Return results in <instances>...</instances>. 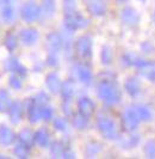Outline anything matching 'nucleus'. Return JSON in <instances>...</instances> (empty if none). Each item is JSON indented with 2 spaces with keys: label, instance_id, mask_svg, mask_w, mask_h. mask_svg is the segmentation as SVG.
<instances>
[{
  "label": "nucleus",
  "instance_id": "nucleus-41",
  "mask_svg": "<svg viewBox=\"0 0 155 159\" xmlns=\"http://www.w3.org/2000/svg\"><path fill=\"white\" fill-rule=\"evenodd\" d=\"M48 64L50 66H56L59 64V59L56 56V53H50V55L48 57Z\"/></svg>",
  "mask_w": 155,
  "mask_h": 159
},
{
  "label": "nucleus",
  "instance_id": "nucleus-13",
  "mask_svg": "<svg viewBox=\"0 0 155 159\" xmlns=\"http://www.w3.org/2000/svg\"><path fill=\"white\" fill-rule=\"evenodd\" d=\"M124 88H125V91L131 97H137L141 93V83L135 77H131L126 80L124 84Z\"/></svg>",
  "mask_w": 155,
  "mask_h": 159
},
{
  "label": "nucleus",
  "instance_id": "nucleus-16",
  "mask_svg": "<svg viewBox=\"0 0 155 159\" xmlns=\"http://www.w3.org/2000/svg\"><path fill=\"white\" fill-rule=\"evenodd\" d=\"M46 42H48V47L51 53H57L62 48V37L57 32L49 34L46 37Z\"/></svg>",
  "mask_w": 155,
  "mask_h": 159
},
{
  "label": "nucleus",
  "instance_id": "nucleus-36",
  "mask_svg": "<svg viewBox=\"0 0 155 159\" xmlns=\"http://www.w3.org/2000/svg\"><path fill=\"white\" fill-rule=\"evenodd\" d=\"M54 127L56 130L59 132H66L67 130V127H68V123L67 121L62 117H57V119L54 120Z\"/></svg>",
  "mask_w": 155,
  "mask_h": 159
},
{
  "label": "nucleus",
  "instance_id": "nucleus-11",
  "mask_svg": "<svg viewBox=\"0 0 155 159\" xmlns=\"http://www.w3.org/2000/svg\"><path fill=\"white\" fill-rule=\"evenodd\" d=\"M78 108H79V112L81 115L86 116L87 119L90 116H92L94 112V103L92 102V99H90L88 97H82L79 99L78 103Z\"/></svg>",
  "mask_w": 155,
  "mask_h": 159
},
{
  "label": "nucleus",
  "instance_id": "nucleus-1",
  "mask_svg": "<svg viewBox=\"0 0 155 159\" xmlns=\"http://www.w3.org/2000/svg\"><path fill=\"white\" fill-rule=\"evenodd\" d=\"M98 97L108 105H115L121 101V91L112 81L103 80L98 85Z\"/></svg>",
  "mask_w": 155,
  "mask_h": 159
},
{
  "label": "nucleus",
  "instance_id": "nucleus-45",
  "mask_svg": "<svg viewBox=\"0 0 155 159\" xmlns=\"http://www.w3.org/2000/svg\"><path fill=\"white\" fill-rule=\"evenodd\" d=\"M75 0H64V2H74Z\"/></svg>",
  "mask_w": 155,
  "mask_h": 159
},
{
  "label": "nucleus",
  "instance_id": "nucleus-12",
  "mask_svg": "<svg viewBox=\"0 0 155 159\" xmlns=\"http://www.w3.org/2000/svg\"><path fill=\"white\" fill-rule=\"evenodd\" d=\"M20 40L25 46H32L38 40V32L36 29H24L20 31Z\"/></svg>",
  "mask_w": 155,
  "mask_h": 159
},
{
  "label": "nucleus",
  "instance_id": "nucleus-29",
  "mask_svg": "<svg viewBox=\"0 0 155 159\" xmlns=\"http://www.w3.org/2000/svg\"><path fill=\"white\" fill-rule=\"evenodd\" d=\"M29 148L30 147H28L26 145L19 143L18 145H16L13 153H15L18 158H28V156H29Z\"/></svg>",
  "mask_w": 155,
  "mask_h": 159
},
{
  "label": "nucleus",
  "instance_id": "nucleus-20",
  "mask_svg": "<svg viewBox=\"0 0 155 159\" xmlns=\"http://www.w3.org/2000/svg\"><path fill=\"white\" fill-rule=\"evenodd\" d=\"M55 10H56L55 0H43L41 10V15L43 16V18H51L54 16Z\"/></svg>",
  "mask_w": 155,
  "mask_h": 159
},
{
  "label": "nucleus",
  "instance_id": "nucleus-15",
  "mask_svg": "<svg viewBox=\"0 0 155 159\" xmlns=\"http://www.w3.org/2000/svg\"><path fill=\"white\" fill-rule=\"evenodd\" d=\"M28 115L31 123H36L41 120V105L36 103L35 99L28 102Z\"/></svg>",
  "mask_w": 155,
  "mask_h": 159
},
{
  "label": "nucleus",
  "instance_id": "nucleus-17",
  "mask_svg": "<svg viewBox=\"0 0 155 159\" xmlns=\"http://www.w3.org/2000/svg\"><path fill=\"white\" fill-rule=\"evenodd\" d=\"M46 88L49 89V91L53 92V93H59L60 90H61L62 83L56 73H50V74L46 77Z\"/></svg>",
  "mask_w": 155,
  "mask_h": 159
},
{
  "label": "nucleus",
  "instance_id": "nucleus-24",
  "mask_svg": "<svg viewBox=\"0 0 155 159\" xmlns=\"http://www.w3.org/2000/svg\"><path fill=\"white\" fill-rule=\"evenodd\" d=\"M140 141V136L139 135H125L119 138L118 140V143L124 147V148H131V147H135Z\"/></svg>",
  "mask_w": 155,
  "mask_h": 159
},
{
  "label": "nucleus",
  "instance_id": "nucleus-8",
  "mask_svg": "<svg viewBox=\"0 0 155 159\" xmlns=\"http://www.w3.org/2000/svg\"><path fill=\"white\" fill-rule=\"evenodd\" d=\"M17 6H18V1L17 0H6V4L2 8V19L7 23L13 22V19L17 16Z\"/></svg>",
  "mask_w": 155,
  "mask_h": 159
},
{
  "label": "nucleus",
  "instance_id": "nucleus-21",
  "mask_svg": "<svg viewBox=\"0 0 155 159\" xmlns=\"http://www.w3.org/2000/svg\"><path fill=\"white\" fill-rule=\"evenodd\" d=\"M33 139H35V143L41 147H46L49 145V140H50L49 139V133L44 128H41L39 130H37L33 135Z\"/></svg>",
  "mask_w": 155,
  "mask_h": 159
},
{
  "label": "nucleus",
  "instance_id": "nucleus-7",
  "mask_svg": "<svg viewBox=\"0 0 155 159\" xmlns=\"http://www.w3.org/2000/svg\"><path fill=\"white\" fill-rule=\"evenodd\" d=\"M121 18H122V22L129 26H136L140 23L139 12L132 7L123 8V11L121 13Z\"/></svg>",
  "mask_w": 155,
  "mask_h": 159
},
{
  "label": "nucleus",
  "instance_id": "nucleus-23",
  "mask_svg": "<svg viewBox=\"0 0 155 159\" xmlns=\"http://www.w3.org/2000/svg\"><path fill=\"white\" fill-rule=\"evenodd\" d=\"M135 111H136V115L140 119V121H144V122H148L150 121L152 117H153V114H152V110L146 107V105H136L134 107Z\"/></svg>",
  "mask_w": 155,
  "mask_h": 159
},
{
  "label": "nucleus",
  "instance_id": "nucleus-22",
  "mask_svg": "<svg viewBox=\"0 0 155 159\" xmlns=\"http://www.w3.org/2000/svg\"><path fill=\"white\" fill-rule=\"evenodd\" d=\"M15 141V134L12 133V130L8 127L1 126L0 127V143L5 146L11 145Z\"/></svg>",
  "mask_w": 155,
  "mask_h": 159
},
{
  "label": "nucleus",
  "instance_id": "nucleus-40",
  "mask_svg": "<svg viewBox=\"0 0 155 159\" xmlns=\"http://www.w3.org/2000/svg\"><path fill=\"white\" fill-rule=\"evenodd\" d=\"M141 49H142V52H143L144 54H150V53L154 52L155 48L150 42H143V43L141 44Z\"/></svg>",
  "mask_w": 155,
  "mask_h": 159
},
{
  "label": "nucleus",
  "instance_id": "nucleus-27",
  "mask_svg": "<svg viewBox=\"0 0 155 159\" xmlns=\"http://www.w3.org/2000/svg\"><path fill=\"white\" fill-rule=\"evenodd\" d=\"M19 141L24 145H26L28 147H31L32 145H33V141H35V139H33V134L31 133L29 129H24L20 132V134H19Z\"/></svg>",
  "mask_w": 155,
  "mask_h": 159
},
{
  "label": "nucleus",
  "instance_id": "nucleus-18",
  "mask_svg": "<svg viewBox=\"0 0 155 159\" xmlns=\"http://www.w3.org/2000/svg\"><path fill=\"white\" fill-rule=\"evenodd\" d=\"M22 114H23V107L20 102H15L13 104L10 105V119L12 123H19V121L22 119Z\"/></svg>",
  "mask_w": 155,
  "mask_h": 159
},
{
  "label": "nucleus",
  "instance_id": "nucleus-46",
  "mask_svg": "<svg viewBox=\"0 0 155 159\" xmlns=\"http://www.w3.org/2000/svg\"><path fill=\"white\" fill-rule=\"evenodd\" d=\"M121 1H128V0H121Z\"/></svg>",
  "mask_w": 155,
  "mask_h": 159
},
{
  "label": "nucleus",
  "instance_id": "nucleus-43",
  "mask_svg": "<svg viewBox=\"0 0 155 159\" xmlns=\"http://www.w3.org/2000/svg\"><path fill=\"white\" fill-rule=\"evenodd\" d=\"M63 111L66 112L67 115L72 114V111H70V101H64V103H63Z\"/></svg>",
  "mask_w": 155,
  "mask_h": 159
},
{
  "label": "nucleus",
  "instance_id": "nucleus-35",
  "mask_svg": "<svg viewBox=\"0 0 155 159\" xmlns=\"http://www.w3.org/2000/svg\"><path fill=\"white\" fill-rule=\"evenodd\" d=\"M53 115H54V110L50 107H46V105L41 107V119L49 121V120L53 119Z\"/></svg>",
  "mask_w": 155,
  "mask_h": 159
},
{
  "label": "nucleus",
  "instance_id": "nucleus-39",
  "mask_svg": "<svg viewBox=\"0 0 155 159\" xmlns=\"http://www.w3.org/2000/svg\"><path fill=\"white\" fill-rule=\"evenodd\" d=\"M10 85L13 89H20L22 88V80H20L19 77H17V75H12L10 78Z\"/></svg>",
  "mask_w": 155,
  "mask_h": 159
},
{
  "label": "nucleus",
  "instance_id": "nucleus-5",
  "mask_svg": "<svg viewBox=\"0 0 155 159\" xmlns=\"http://www.w3.org/2000/svg\"><path fill=\"white\" fill-rule=\"evenodd\" d=\"M77 54L82 59H90L92 55V39L90 36H81L75 43Z\"/></svg>",
  "mask_w": 155,
  "mask_h": 159
},
{
  "label": "nucleus",
  "instance_id": "nucleus-33",
  "mask_svg": "<svg viewBox=\"0 0 155 159\" xmlns=\"http://www.w3.org/2000/svg\"><path fill=\"white\" fill-rule=\"evenodd\" d=\"M100 57H101V62L104 65L111 64V61H112V50H111V48L108 47V46H105V47L103 48Z\"/></svg>",
  "mask_w": 155,
  "mask_h": 159
},
{
  "label": "nucleus",
  "instance_id": "nucleus-47",
  "mask_svg": "<svg viewBox=\"0 0 155 159\" xmlns=\"http://www.w3.org/2000/svg\"><path fill=\"white\" fill-rule=\"evenodd\" d=\"M141 1H144V0H141Z\"/></svg>",
  "mask_w": 155,
  "mask_h": 159
},
{
  "label": "nucleus",
  "instance_id": "nucleus-37",
  "mask_svg": "<svg viewBox=\"0 0 155 159\" xmlns=\"http://www.w3.org/2000/svg\"><path fill=\"white\" fill-rule=\"evenodd\" d=\"M5 46H6L7 49H10V50H13V49L17 47V39H16V36L13 34L7 35V37H6V40H5Z\"/></svg>",
  "mask_w": 155,
  "mask_h": 159
},
{
  "label": "nucleus",
  "instance_id": "nucleus-38",
  "mask_svg": "<svg viewBox=\"0 0 155 159\" xmlns=\"http://www.w3.org/2000/svg\"><path fill=\"white\" fill-rule=\"evenodd\" d=\"M33 99H35V102L38 104V105L42 107V105H46V104L48 103V99H49V98H48V96H46L44 92H39L38 95L36 96Z\"/></svg>",
  "mask_w": 155,
  "mask_h": 159
},
{
  "label": "nucleus",
  "instance_id": "nucleus-31",
  "mask_svg": "<svg viewBox=\"0 0 155 159\" xmlns=\"http://www.w3.org/2000/svg\"><path fill=\"white\" fill-rule=\"evenodd\" d=\"M64 150H66V148H64L63 143H60V141H55V143H53V145H51L50 154H51L54 158H59V157L62 156V153H63Z\"/></svg>",
  "mask_w": 155,
  "mask_h": 159
},
{
  "label": "nucleus",
  "instance_id": "nucleus-10",
  "mask_svg": "<svg viewBox=\"0 0 155 159\" xmlns=\"http://www.w3.org/2000/svg\"><path fill=\"white\" fill-rule=\"evenodd\" d=\"M139 68V73L143 77L148 79L149 81H154L155 83V62L154 61H146L137 67Z\"/></svg>",
  "mask_w": 155,
  "mask_h": 159
},
{
  "label": "nucleus",
  "instance_id": "nucleus-9",
  "mask_svg": "<svg viewBox=\"0 0 155 159\" xmlns=\"http://www.w3.org/2000/svg\"><path fill=\"white\" fill-rule=\"evenodd\" d=\"M87 8L93 16H104L106 12V1L105 0H90L87 4Z\"/></svg>",
  "mask_w": 155,
  "mask_h": 159
},
{
  "label": "nucleus",
  "instance_id": "nucleus-3",
  "mask_svg": "<svg viewBox=\"0 0 155 159\" xmlns=\"http://www.w3.org/2000/svg\"><path fill=\"white\" fill-rule=\"evenodd\" d=\"M88 23H90L88 19L79 15L77 11L66 15V18H64V26L72 31L78 30V29H84L86 26H88Z\"/></svg>",
  "mask_w": 155,
  "mask_h": 159
},
{
  "label": "nucleus",
  "instance_id": "nucleus-32",
  "mask_svg": "<svg viewBox=\"0 0 155 159\" xmlns=\"http://www.w3.org/2000/svg\"><path fill=\"white\" fill-rule=\"evenodd\" d=\"M73 125L74 127L78 128V129H85L87 127V117L81 115L80 112L74 116V120H73Z\"/></svg>",
  "mask_w": 155,
  "mask_h": 159
},
{
  "label": "nucleus",
  "instance_id": "nucleus-2",
  "mask_svg": "<svg viewBox=\"0 0 155 159\" xmlns=\"http://www.w3.org/2000/svg\"><path fill=\"white\" fill-rule=\"evenodd\" d=\"M97 126H98V129L101 133V135L104 136L105 139L113 140V139L118 138L116 125L111 119H108V117H99L98 122H97Z\"/></svg>",
  "mask_w": 155,
  "mask_h": 159
},
{
  "label": "nucleus",
  "instance_id": "nucleus-6",
  "mask_svg": "<svg viewBox=\"0 0 155 159\" xmlns=\"http://www.w3.org/2000/svg\"><path fill=\"white\" fill-rule=\"evenodd\" d=\"M39 16H41V10L35 1H29L24 5L23 11H22V17L25 22L31 23V22L36 20Z\"/></svg>",
  "mask_w": 155,
  "mask_h": 159
},
{
  "label": "nucleus",
  "instance_id": "nucleus-4",
  "mask_svg": "<svg viewBox=\"0 0 155 159\" xmlns=\"http://www.w3.org/2000/svg\"><path fill=\"white\" fill-rule=\"evenodd\" d=\"M122 123L126 132H134L139 127L140 119L136 115L134 107H129L125 109L123 116H122Z\"/></svg>",
  "mask_w": 155,
  "mask_h": 159
},
{
  "label": "nucleus",
  "instance_id": "nucleus-34",
  "mask_svg": "<svg viewBox=\"0 0 155 159\" xmlns=\"http://www.w3.org/2000/svg\"><path fill=\"white\" fill-rule=\"evenodd\" d=\"M144 153L148 158H155V140H149L144 145Z\"/></svg>",
  "mask_w": 155,
  "mask_h": 159
},
{
  "label": "nucleus",
  "instance_id": "nucleus-19",
  "mask_svg": "<svg viewBox=\"0 0 155 159\" xmlns=\"http://www.w3.org/2000/svg\"><path fill=\"white\" fill-rule=\"evenodd\" d=\"M60 92H61V95L64 101H70L72 97L74 96V92H75V85H74V83L72 80H66L61 85Z\"/></svg>",
  "mask_w": 155,
  "mask_h": 159
},
{
  "label": "nucleus",
  "instance_id": "nucleus-26",
  "mask_svg": "<svg viewBox=\"0 0 155 159\" xmlns=\"http://www.w3.org/2000/svg\"><path fill=\"white\" fill-rule=\"evenodd\" d=\"M5 68H6L7 71L18 72V73H20V74H25V73H26V70L20 66V64L18 62V60L15 59V57L8 59L7 61L5 62Z\"/></svg>",
  "mask_w": 155,
  "mask_h": 159
},
{
  "label": "nucleus",
  "instance_id": "nucleus-30",
  "mask_svg": "<svg viewBox=\"0 0 155 159\" xmlns=\"http://www.w3.org/2000/svg\"><path fill=\"white\" fill-rule=\"evenodd\" d=\"M10 105H11V102H10L8 93L5 90H0V111H5L10 109Z\"/></svg>",
  "mask_w": 155,
  "mask_h": 159
},
{
  "label": "nucleus",
  "instance_id": "nucleus-44",
  "mask_svg": "<svg viewBox=\"0 0 155 159\" xmlns=\"http://www.w3.org/2000/svg\"><path fill=\"white\" fill-rule=\"evenodd\" d=\"M152 19H153V23H154V25H155V10H154V12H153V17H152Z\"/></svg>",
  "mask_w": 155,
  "mask_h": 159
},
{
  "label": "nucleus",
  "instance_id": "nucleus-25",
  "mask_svg": "<svg viewBox=\"0 0 155 159\" xmlns=\"http://www.w3.org/2000/svg\"><path fill=\"white\" fill-rule=\"evenodd\" d=\"M122 62H123L125 66H135V67H139V66H141V65L144 62V60L139 57L137 55H135V54L128 53V54L123 55Z\"/></svg>",
  "mask_w": 155,
  "mask_h": 159
},
{
  "label": "nucleus",
  "instance_id": "nucleus-28",
  "mask_svg": "<svg viewBox=\"0 0 155 159\" xmlns=\"http://www.w3.org/2000/svg\"><path fill=\"white\" fill-rule=\"evenodd\" d=\"M100 151H101V145H100V143H87L86 150H85L86 157H87V158H93L94 156H97V154H98Z\"/></svg>",
  "mask_w": 155,
  "mask_h": 159
},
{
  "label": "nucleus",
  "instance_id": "nucleus-14",
  "mask_svg": "<svg viewBox=\"0 0 155 159\" xmlns=\"http://www.w3.org/2000/svg\"><path fill=\"white\" fill-rule=\"evenodd\" d=\"M77 75L79 80L85 85H90L92 83V72L90 70V67H87L86 65H78Z\"/></svg>",
  "mask_w": 155,
  "mask_h": 159
},
{
  "label": "nucleus",
  "instance_id": "nucleus-42",
  "mask_svg": "<svg viewBox=\"0 0 155 159\" xmlns=\"http://www.w3.org/2000/svg\"><path fill=\"white\" fill-rule=\"evenodd\" d=\"M62 158H75V153L68 150V148H66L62 153Z\"/></svg>",
  "mask_w": 155,
  "mask_h": 159
}]
</instances>
